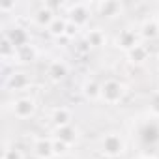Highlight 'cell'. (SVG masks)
<instances>
[{
	"mask_svg": "<svg viewBox=\"0 0 159 159\" xmlns=\"http://www.w3.org/2000/svg\"><path fill=\"white\" fill-rule=\"evenodd\" d=\"M125 94H127V88L118 79H107L105 83H101V101L107 105L122 103Z\"/></svg>",
	"mask_w": 159,
	"mask_h": 159,
	"instance_id": "obj_1",
	"label": "cell"
},
{
	"mask_svg": "<svg viewBox=\"0 0 159 159\" xmlns=\"http://www.w3.org/2000/svg\"><path fill=\"white\" fill-rule=\"evenodd\" d=\"M101 153L109 159H116L125 153V140L118 133H107L101 139Z\"/></svg>",
	"mask_w": 159,
	"mask_h": 159,
	"instance_id": "obj_2",
	"label": "cell"
},
{
	"mask_svg": "<svg viewBox=\"0 0 159 159\" xmlns=\"http://www.w3.org/2000/svg\"><path fill=\"white\" fill-rule=\"evenodd\" d=\"M90 15H92V6L86 4V2H77V4H69L67 6V21H71L73 25H77L79 28H83L88 25L90 21Z\"/></svg>",
	"mask_w": 159,
	"mask_h": 159,
	"instance_id": "obj_3",
	"label": "cell"
},
{
	"mask_svg": "<svg viewBox=\"0 0 159 159\" xmlns=\"http://www.w3.org/2000/svg\"><path fill=\"white\" fill-rule=\"evenodd\" d=\"M36 109H38V103L34 98L30 96H23V98H17L13 103H11V114L19 120H26V118H32L36 114Z\"/></svg>",
	"mask_w": 159,
	"mask_h": 159,
	"instance_id": "obj_4",
	"label": "cell"
},
{
	"mask_svg": "<svg viewBox=\"0 0 159 159\" xmlns=\"http://www.w3.org/2000/svg\"><path fill=\"white\" fill-rule=\"evenodd\" d=\"M139 32H135V30H131V28H124V30H120V34L116 36V39H114V45H116V49H120V51H124V52H129L133 47H137L140 41H139Z\"/></svg>",
	"mask_w": 159,
	"mask_h": 159,
	"instance_id": "obj_5",
	"label": "cell"
},
{
	"mask_svg": "<svg viewBox=\"0 0 159 159\" xmlns=\"http://www.w3.org/2000/svg\"><path fill=\"white\" fill-rule=\"evenodd\" d=\"M96 11H98V15H101L105 19H116L124 13V4L118 2V0H105V2L96 4Z\"/></svg>",
	"mask_w": 159,
	"mask_h": 159,
	"instance_id": "obj_6",
	"label": "cell"
},
{
	"mask_svg": "<svg viewBox=\"0 0 159 159\" xmlns=\"http://www.w3.org/2000/svg\"><path fill=\"white\" fill-rule=\"evenodd\" d=\"M32 153L38 159H52L54 150H52V139L51 137H39L32 144Z\"/></svg>",
	"mask_w": 159,
	"mask_h": 159,
	"instance_id": "obj_7",
	"label": "cell"
},
{
	"mask_svg": "<svg viewBox=\"0 0 159 159\" xmlns=\"http://www.w3.org/2000/svg\"><path fill=\"white\" fill-rule=\"evenodd\" d=\"M66 77H67V66H66V62H62V60L49 62V66H47V79H49L51 83L58 84V83L64 81Z\"/></svg>",
	"mask_w": 159,
	"mask_h": 159,
	"instance_id": "obj_8",
	"label": "cell"
},
{
	"mask_svg": "<svg viewBox=\"0 0 159 159\" xmlns=\"http://www.w3.org/2000/svg\"><path fill=\"white\" fill-rule=\"evenodd\" d=\"M54 17H56V13H54V10L49 6V4H39V8L34 11V15H32V19H34V23L38 25V26H41V28H49V25L54 21Z\"/></svg>",
	"mask_w": 159,
	"mask_h": 159,
	"instance_id": "obj_9",
	"label": "cell"
},
{
	"mask_svg": "<svg viewBox=\"0 0 159 159\" xmlns=\"http://www.w3.org/2000/svg\"><path fill=\"white\" fill-rule=\"evenodd\" d=\"M30 86V77L25 73V71H15L8 77L6 81V88L8 90H15V92H21L25 88Z\"/></svg>",
	"mask_w": 159,
	"mask_h": 159,
	"instance_id": "obj_10",
	"label": "cell"
},
{
	"mask_svg": "<svg viewBox=\"0 0 159 159\" xmlns=\"http://www.w3.org/2000/svg\"><path fill=\"white\" fill-rule=\"evenodd\" d=\"M49 120L52 122L54 129H58V127H64V125H69V124H71V120H73V112H71L67 107H56V109H52Z\"/></svg>",
	"mask_w": 159,
	"mask_h": 159,
	"instance_id": "obj_11",
	"label": "cell"
},
{
	"mask_svg": "<svg viewBox=\"0 0 159 159\" xmlns=\"http://www.w3.org/2000/svg\"><path fill=\"white\" fill-rule=\"evenodd\" d=\"M125 58H127L129 64H133V66H140V64H144V62L150 58V49H148V45L139 43V45L133 47L129 52H125Z\"/></svg>",
	"mask_w": 159,
	"mask_h": 159,
	"instance_id": "obj_12",
	"label": "cell"
},
{
	"mask_svg": "<svg viewBox=\"0 0 159 159\" xmlns=\"http://www.w3.org/2000/svg\"><path fill=\"white\" fill-rule=\"evenodd\" d=\"M155 120V118H153ZM153 120H150V122H146L144 125H142V129L139 131V137H140V140L144 142V144H155L157 140H159V125H155V122Z\"/></svg>",
	"mask_w": 159,
	"mask_h": 159,
	"instance_id": "obj_13",
	"label": "cell"
},
{
	"mask_svg": "<svg viewBox=\"0 0 159 159\" xmlns=\"http://www.w3.org/2000/svg\"><path fill=\"white\" fill-rule=\"evenodd\" d=\"M54 139L66 142L67 146H73L77 142V139H79V129L73 124L64 125V127H58V129H54Z\"/></svg>",
	"mask_w": 159,
	"mask_h": 159,
	"instance_id": "obj_14",
	"label": "cell"
},
{
	"mask_svg": "<svg viewBox=\"0 0 159 159\" xmlns=\"http://www.w3.org/2000/svg\"><path fill=\"white\" fill-rule=\"evenodd\" d=\"M10 41H11V45L15 47V49H19V47H23V45H28L30 41V38H28V32L23 28V26H13L11 30H8L6 34H4Z\"/></svg>",
	"mask_w": 159,
	"mask_h": 159,
	"instance_id": "obj_15",
	"label": "cell"
},
{
	"mask_svg": "<svg viewBox=\"0 0 159 159\" xmlns=\"http://www.w3.org/2000/svg\"><path fill=\"white\" fill-rule=\"evenodd\" d=\"M36 58H38V49L32 43L19 47L15 52V62H19V64H32V62H36Z\"/></svg>",
	"mask_w": 159,
	"mask_h": 159,
	"instance_id": "obj_16",
	"label": "cell"
},
{
	"mask_svg": "<svg viewBox=\"0 0 159 159\" xmlns=\"http://www.w3.org/2000/svg\"><path fill=\"white\" fill-rule=\"evenodd\" d=\"M139 36L142 39H153V38H157L159 36V23H157V19L144 21L140 25V28H139Z\"/></svg>",
	"mask_w": 159,
	"mask_h": 159,
	"instance_id": "obj_17",
	"label": "cell"
},
{
	"mask_svg": "<svg viewBox=\"0 0 159 159\" xmlns=\"http://www.w3.org/2000/svg\"><path fill=\"white\" fill-rule=\"evenodd\" d=\"M66 26H67V17L66 15H56L54 21L49 25L47 32L52 38H64L66 36Z\"/></svg>",
	"mask_w": 159,
	"mask_h": 159,
	"instance_id": "obj_18",
	"label": "cell"
},
{
	"mask_svg": "<svg viewBox=\"0 0 159 159\" xmlns=\"http://www.w3.org/2000/svg\"><path fill=\"white\" fill-rule=\"evenodd\" d=\"M84 39H86V43H88L92 49H99V47H103V45H105L107 36H105V32H103L101 28H92V30H88V32H86Z\"/></svg>",
	"mask_w": 159,
	"mask_h": 159,
	"instance_id": "obj_19",
	"label": "cell"
},
{
	"mask_svg": "<svg viewBox=\"0 0 159 159\" xmlns=\"http://www.w3.org/2000/svg\"><path fill=\"white\" fill-rule=\"evenodd\" d=\"M83 96L88 101H99L101 99V84L98 81H86L83 84Z\"/></svg>",
	"mask_w": 159,
	"mask_h": 159,
	"instance_id": "obj_20",
	"label": "cell"
},
{
	"mask_svg": "<svg viewBox=\"0 0 159 159\" xmlns=\"http://www.w3.org/2000/svg\"><path fill=\"white\" fill-rule=\"evenodd\" d=\"M2 159H25V153L17 146H8L6 144L4 152H2Z\"/></svg>",
	"mask_w": 159,
	"mask_h": 159,
	"instance_id": "obj_21",
	"label": "cell"
},
{
	"mask_svg": "<svg viewBox=\"0 0 159 159\" xmlns=\"http://www.w3.org/2000/svg\"><path fill=\"white\" fill-rule=\"evenodd\" d=\"M69 148H71V146H67L66 142H62V140H58V139H54V137H52V150H54V157H64V155L69 152Z\"/></svg>",
	"mask_w": 159,
	"mask_h": 159,
	"instance_id": "obj_22",
	"label": "cell"
},
{
	"mask_svg": "<svg viewBox=\"0 0 159 159\" xmlns=\"http://www.w3.org/2000/svg\"><path fill=\"white\" fill-rule=\"evenodd\" d=\"M150 114L152 118L159 120V90L150 96Z\"/></svg>",
	"mask_w": 159,
	"mask_h": 159,
	"instance_id": "obj_23",
	"label": "cell"
},
{
	"mask_svg": "<svg viewBox=\"0 0 159 159\" xmlns=\"http://www.w3.org/2000/svg\"><path fill=\"white\" fill-rule=\"evenodd\" d=\"M79 30H81V28H79L77 25H73L71 21H67V26H66V36H64V38L73 39L75 36H79Z\"/></svg>",
	"mask_w": 159,
	"mask_h": 159,
	"instance_id": "obj_24",
	"label": "cell"
},
{
	"mask_svg": "<svg viewBox=\"0 0 159 159\" xmlns=\"http://www.w3.org/2000/svg\"><path fill=\"white\" fill-rule=\"evenodd\" d=\"M139 159H155V157H150V155H142V157H139Z\"/></svg>",
	"mask_w": 159,
	"mask_h": 159,
	"instance_id": "obj_25",
	"label": "cell"
},
{
	"mask_svg": "<svg viewBox=\"0 0 159 159\" xmlns=\"http://www.w3.org/2000/svg\"><path fill=\"white\" fill-rule=\"evenodd\" d=\"M155 62H157V69H159V56H157V60H155Z\"/></svg>",
	"mask_w": 159,
	"mask_h": 159,
	"instance_id": "obj_26",
	"label": "cell"
},
{
	"mask_svg": "<svg viewBox=\"0 0 159 159\" xmlns=\"http://www.w3.org/2000/svg\"><path fill=\"white\" fill-rule=\"evenodd\" d=\"M157 23H159V17H157Z\"/></svg>",
	"mask_w": 159,
	"mask_h": 159,
	"instance_id": "obj_27",
	"label": "cell"
}]
</instances>
